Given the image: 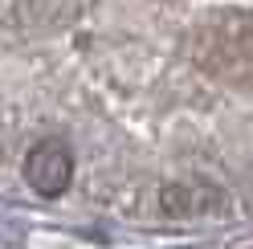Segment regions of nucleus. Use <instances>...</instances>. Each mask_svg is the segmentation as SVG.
Masks as SVG:
<instances>
[{"mask_svg": "<svg viewBox=\"0 0 253 249\" xmlns=\"http://www.w3.org/2000/svg\"><path fill=\"white\" fill-rule=\"evenodd\" d=\"M74 176V155L66 143H57V139H45L29 151V164H25V180L33 184L41 196H61L66 192V184Z\"/></svg>", "mask_w": 253, "mask_h": 249, "instance_id": "f257e3e1", "label": "nucleus"}]
</instances>
